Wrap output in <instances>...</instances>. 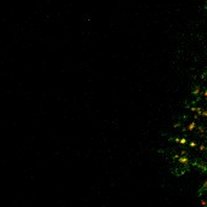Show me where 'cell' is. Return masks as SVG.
<instances>
[{
  "label": "cell",
  "instance_id": "1",
  "mask_svg": "<svg viewBox=\"0 0 207 207\" xmlns=\"http://www.w3.org/2000/svg\"><path fill=\"white\" fill-rule=\"evenodd\" d=\"M176 159L178 160L179 164H188V157L185 156H176Z\"/></svg>",
  "mask_w": 207,
  "mask_h": 207
},
{
  "label": "cell",
  "instance_id": "2",
  "mask_svg": "<svg viewBox=\"0 0 207 207\" xmlns=\"http://www.w3.org/2000/svg\"><path fill=\"white\" fill-rule=\"evenodd\" d=\"M174 140H176L177 143H181V144H186V143H188V142H186L185 139H183V138H176Z\"/></svg>",
  "mask_w": 207,
  "mask_h": 207
},
{
  "label": "cell",
  "instance_id": "3",
  "mask_svg": "<svg viewBox=\"0 0 207 207\" xmlns=\"http://www.w3.org/2000/svg\"><path fill=\"white\" fill-rule=\"evenodd\" d=\"M195 126H196V124H195V123L190 124V125H189V127H188V130H189V131H193V130L195 128Z\"/></svg>",
  "mask_w": 207,
  "mask_h": 207
},
{
  "label": "cell",
  "instance_id": "4",
  "mask_svg": "<svg viewBox=\"0 0 207 207\" xmlns=\"http://www.w3.org/2000/svg\"><path fill=\"white\" fill-rule=\"evenodd\" d=\"M193 93H194V95H199V93H200V87H197V89H195V91H194V92H193Z\"/></svg>",
  "mask_w": 207,
  "mask_h": 207
},
{
  "label": "cell",
  "instance_id": "5",
  "mask_svg": "<svg viewBox=\"0 0 207 207\" xmlns=\"http://www.w3.org/2000/svg\"><path fill=\"white\" fill-rule=\"evenodd\" d=\"M201 205H202L203 207H206V201H205V200H202V201H201Z\"/></svg>",
  "mask_w": 207,
  "mask_h": 207
},
{
  "label": "cell",
  "instance_id": "6",
  "mask_svg": "<svg viewBox=\"0 0 207 207\" xmlns=\"http://www.w3.org/2000/svg\"><path fill=\"white\" fill-rule=\"evenodd\" d=\"M190 147H196V143H194V142H193V143H190Z\"/></svg>",
  "mask_w": 207,
  "mask_h": 207
}]
</instances>
